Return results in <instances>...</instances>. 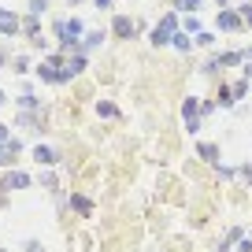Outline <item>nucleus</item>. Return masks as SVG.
Here are the masks:
<instances>
[{"mask_svg": "<svg viewBox=\"0 0 252 252\" xmlns=\"http://www.w3.org/2000/svg\"><path fill=\"white\" fill-rule=\"evenodd\" d=\"M56 33H60V45L63 48H78L82 23H78V19H63V23H56Z\"/></svg>", "mask_w": 252, "mask_h": 252, "instance_id": "obj_1", "label": "nucleus"}, {"mask_svg": "<svg viewBox=\"0 0 252 252\" xmlns=\"http://www.w3.org/2000/svg\"><path fill=\"white\" fill-rule=\"evenodd\" d=\"M174 26H178V19H174V15H167L163 19V23H159L156 26V30H152V45H171V41H174Z\"/></svg>", "mask_w": 252, "mask_h": 252, "instance_id": "obj_2", "label": "nucleus"}, {"mask_svg": "<svg viewBox=\"0 0 252 252\" xmlns=\"http://www.w3.org/2000/svg\"><path fill=\"white\" fill-rule=\"evenodd\" d=\"M33 159H37V163H45V167H52V163H60V152L48 149V145H37V149H33Z\"/></svg>", "mask_w": 252, "mask_h": 252, "instance_id": "obj_3", "label": "nucleus"}, {"mask_svg": "<svg viewBox=\"0 0 252 252\" xmlns=\"http://www.w3.org/2000/svg\"><path fill=\"white\" fill-rule=\"evenodd\" d=\"M15 30H19V19L11 15L8 8H0V33H8V37H11Z\"/></svg>", "mask_w": 252, "mask_h": 252, "instance_id": "obj_4", "label": "nucleus"}, {"mask_svg": "<svg viewBox=\"0 0 252 252\" xmlns=\"http://www.w3.org/2000/svg\"><path fill=\"white\" fill-rule=\"evenodd\" d=\"M11 186H15V189H23V186H30V174H23V171H15V174H8V178H4V186H0V189H11Z\"/></svg>", "mask_w": 252, "mask_h": 252, "instance_id": "obj_5", "label": "nucleus"}, {"mask_svg": "<svg viewBox=\"0 0 252 252\" xmlns=\"http://www.w3.org/2000/svg\"><path fill=\"white\" fill-rule=\"evenodd\" d=\"M115 33L119 37H130V33H134V23H130L126 15H115Z\"/></svg>", "mask_w": 252, "mask_h": 252, "instance_id": "obj_6", "label": "nucleus"}, {"mask_svg": "<svg viewBox=\"0 0 252 252\" xmlns=\"http://www.w3.org/2000/svg\"><path fill=\"white\" fill-rule=\"evenodd\" d=\"M197 111H200V104H197V96H189L186 104H182V115H186V123L189 119H197Z\"/></svg>", "mask_w": 252, "mask_h": 252, "instance_id": "obj_7", "label": "nucleus"}, {"mask_svg": "<svg viewBox=\"0 0 252 252\" xmlns=\"http://www.w3.org/2000/svg\"><path fill=\"white\" fill-rule=\"evenodd\" d=\"M219 26H222V30H237V15L222 11V15H219Z\"/></svg>", "mask_w": 252, "mask_h": 252, "instance_id": "obj_8", "label": "nucleus"}, {"mask_svg": "<svg viewBox=\"0 0 252 252\" xmlns=\"http://www.w3.org/2000/svg\"><path fill=\"white\" fill-rule=\"evenodd\" d=\"M71 204H74V208H78V212H82V215H89V212H93V204H89V200H86V197H71Z\"/></svg>", "mask_w": 252, "mask_h": 252, "instance_id": "obj_9", "label": "nucleus"}, {"mask_svg": "<svg viewBox=\"0 0 252 252\" xmlns=\"http://www.w3.org/2000/svg\"><path fill=\"white\" fill-rule=\"evenodd\" d=\"M100 41H104V30H93V33H89V37H86V48H96V45H100Z\"/></svg>", "mask_w": 252, "mask_h": 252, "instance_id": "obj_10", "label": "nucleus"}, {"mask_svg": "<svg viewBox=\"0 0 252 252\" xmlns=\"http://www.w3.org/2000/svg\"><path fill=\"white\" fill-rule=\"evenodd\" d=\"M171 45H174V48H182V52H186V48H189V45H193V41H189V37H186V33H174V41H171Z\"/></svg>", "mask_w": 252, "mask_h": 252, "instance_id": "obj_11", "label": "nucleus"}, {"mask_svg": "<svg viewBox=\"0 0 252 252\" xmlns=\"http://www.w3.org/2000/svg\"><path fill=\"white\" fill-rule=\"evenodd\" d=\"M48 8V0H30V15H41Z\"/></svg>", "mask_w": 252, "mask_h": 252, "instance_id": "obj_12", "label": "nucleus"}, {"mask_svg": "<svg viewBox=\"0 0 252 252\" xmlns=\"http://www.w3.org/2000/svg\"><path fill=\"white\" fill-rule=\"evenodd\" d=\"M96 111H100V115H108V119H111V115H119L115 104H96Z\"/></svg>", "mask_w": 252, "mask_h": 252, "instance_id": "obj_13", "label": "nucleus"}, {"mask_svg": "<svg viewBox=\"0 0 252 252\" xmlns=\"http://www.w3.org/2000/svg\"><path fill=\"white\" fill-rule=\"evenodd\" d=\"M200 156H204V159H215L219 152H215V145H200Z\"/></svg>", "mask_w": 252, "mask_h": 252, "instance_id": "obj_14", "label": "nucleus"}, {"mask_svg": "<svg viewBox=\"0 0 252 252\" xmlns=\"http://www.w3.org/2000/svg\"><path fill=\"white\" fill-rule=\"evenodd\" d=\"M197 4H200V0H178V11H193Z\"/></svg>", "mask_w": 252, "mask_h": 252, "instance_id": "obj_15", "label": "nucleus"}, {"mask_svg": "<svg viewBox=\"0 0 252 252\" xmlns=\"http://www.w3.org/2000/svg\"><path fill=\"white\" fill-rule=\"evenodd\" d=\"M237 252H252V241H241V245H237Z\"/></svg>", "mask_w": 252, "mask_h": 252, "instance_id": "obj_16", "label": "nucleus"}, {"mask_svg": "<svg viewBox=\"0 0 252 252\" xmlns=\"http://www.w3.org/2000/svg\"><path fill=\"white\" fill-rule=\"evenodd\" d=\"M241 15H245V19H249V23H252V8H249V4H245V8H241Z\"/></svg>", "mask_w": 252, "mask_h": 252, "instance_id": "obj_17", "label": "nucleus"}, {"mask_svg": "<svg viewBox=\"0 0 252 252\" xmlns=\"http://www.w3.org/2000/svg\"><path fill=\"white\" fill-rule=\"evenodd\" d=\"M96 8H111V0H96Z\"/></svg>", "mask_w": 252, "mask_h": 252, "instance_id": "obj_18", "label": "nucleus"}, {"mask_svg": "<svg viewBox=\"0 0 252 252\" xmlns=\"http://www.w3.org/2000/svg\"><path fill=\"white\" fill-rule=\"evenodd\" d=\"M0 104H4V93H0Z\"/></svg>", "mask_w": 252, "mask_h": 252, "instance_id": "obj_19", "label": "nucleus"}]
</instances>
